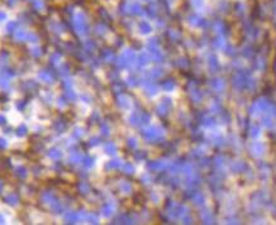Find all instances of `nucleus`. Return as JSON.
I'll return each mask as SVG.
<instances>
[{
  "label": "nucleus",
  "mask_w": 276,
  "mask_h": 225,
  "mask_svg": "<svg viewBox=\"0 0 276 225\" xmlns=\"http://www.w3.org/2000/svg\"><path fill=\"white\" fill-rule=\"evenodd\" d=\"M5 13H1V12H0V20H4V19H5Z\"/></svg>",
  "instance_id": "nucleus-1"
}]
</instances>
